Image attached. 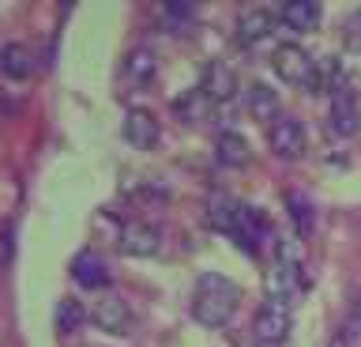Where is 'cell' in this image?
<instances>
[{"label":"cell","instance_id":"cell-16","mask_svg":"<svg viewBox=\"0 0 361 347\" xmlns=\"http://www.w3.org/2000/svg\"><path fill=\"white\" fill-rule=\"evenodd\" d=\"M245 106H248V114H252L256 121H264V125H275V121L282 117V110H279V95L271 91L267 83H252V87H248Z\"/></svg>","mask_w":361,"mask_h":347},{"label":"cell","instance_id":"cell-20","mask_svg":"<svg viewBox=\"0 0 361 347\" xmlns=\"http://www.w3.org/2000/svg\"><path fill=\"white\" fill-rule=\"evenodd\" d=\"M286 208H290V216H293V223H298V230L301 234H309L312 230V204H309V196H301V193H286Z\"/></svg>","mask_w":361,"mask_h":347},{"label":"cell","instance_id":"cell-6","mask_svg":"<svg viewBox=\"0 0 361 347\" xmlns=\"http://www.w3.org/2000/svg\"><path fill=\"white\" fill-rule=\"evenodd\" d=\"M275 72H279V80H286V83H298L305 87L309 83V76H312V57H309V49L298 46V42H282V46L275 49Z\"/></svg>","mask_w":361,"mask_h":347},{"label":"cell","instance_id":"cell-22","mask_svg":"<svg viewBox=\"0 0 361 347\" xmlns=\"http://www.w3.org/2000/svg\"><path fill=\"white\" fill-rule=\"evenodd\" d=\"M237 204H214L211 211H207V227L211 230H222V234H233V227H237Z\"/></svg>","mask_w":361,"mask_h":347},{"label":"cell","instance_id":"cell-11","mask_svg":"<svg viewBox=\"0 0 361 347\" xmlns=\"http://www.w3.org/2000/svg\"><path fill=\"white\" fill-rule=\"evenodd\" d=\"M271 35H275V16L267 8H248V12H241V19H237V42L241 46H259Z\"/></svg>","mask_w":361,"mask_h":347},{"label":"cell","instance_id":"cell-3","mask_svg":"<svg viewBox=\"0 0 361 347\" xmlns=\"http://www.w3.org/2000/svg\"><path fill=\"white\" fill-rule=\"evenodd\" d=\"M87 317H90V324H98V329L109 332V336H128L135 329V310L124 298H117V295L90 302Z\"/></svg>","mask_w":361,"mask_h":347},{"label":"cell","instance_id":"cell-5","mask_svg":"<svg viewBox=\"0 0 361 347\" xmlns=\"http://www.w3.org/2000/svg\"><path fill=\"white\" fill-rule=\"evenodd\" d=\"M361 129V98L343 87L338 95H331V114H327V136L350 140Z\"/></svg>","mask_w":361,"mask_h":347},{"label":"cell","instance_id":"cell-10","mask_svg":"<svg viewBox=\"0 0 361 347\" xmlns=\"http://www.w3.org/2000/svg\"><path fill=\"white\" fill-rule=\"evenodd\" d=\"M124 140L132 143L135 151H151L158 136H162V129H158V117L151 110H128V117H124Z\"/></svg>","mask_w":361,"mask_h":347},{"label":"cell","instance_id":"cell-17","mask_svg":"<svg viewBox=\"0 0 361 347\" xmlns=\"http://www.w3.org/2000/svg\"><path fill=\"white\" fill-rule=\"evenodd\" d=\"M34 72V57L27 46H19V42H8L4 49H0V76H8V80H27Z\"/></svg>","mask_w":361,"mask_h":347},{"label":"cell","instance_id":"cell-14","mask_svg":"<svg viewBox=\"0 0 361 347\" xmlns=\"http://www.w3.org/2000/svg\"><path fill=\"white\" fill-rule=\"evenodd\" d=\"M324 8L316 4V0H286V4H279V19L286 23L290 30H312L316 23H320Z\"/></svg>","mask_w":361,"mask_h":347},{"label":"cell","instance_id":"cell-7","mask_svg":"<svg viewBox=\"0 0 361 347\" xmlns=\"http://www.w3.org/2000/svg\"><path fill=\"white\" fill-rule=\"evenodd\" d=\"M117 249L128 253V257H154L162 249V234H158V227H151V223L132 219L117 230Z\"/></svg>","mask_w":361,"mask_h":347},{"label":"cell","instance_id":"cell-4","mask_svg":"<svg viewBox=\"0 0 361 347\" xmlns=\"http://www.w3.org/2000/svg\"><path fill=\"white\" fill-rule=\"evenodd\" d=\"M267 148L275 151L279 159L293 163V159H301V155H305V148H309V132H305V125L298 117L282 114L275 125L267 129Z\"/></svg>","mask_w":361,"mask_h":347},{"label":"cell","instance_id":"cell-15","mask_svg":"<svg viewBox=\"0 0 361 347\" xmlns=\"http://www.w3.org/2000/svg\"><path fill=\"white\" fill-rule=\"evenodd\" d=\"M173 114H177V121H185V125H203V121H211V114H214V102H211V98L200 91V87H192V91L177 95Z\"/></svg>","mask_w":361,"mask_h":347},{"label":"cell","instance_id":"cell-26","mask_svg":"<svg viewBox=\"0 0 361 347\" xmlns=\"http://www.w3.org/2000/svg\"><path fill=\"white\" fill-rule=\"evenodd\" d=\"M8 110H11V102H8V95H4V91H0V117H4V114H8Z\"/></svg>","mask_w":361,"mask_h":347},{"label":"cell","instance_id":"cell-13","mask_svg":"<svg viewBox=\"0 0 361 347\" xmlns=\"http://www.w3.org/2000/svg\"><path fill=\"white\" fill-rule=\"evenodd\" d=\"M309 87L312 95H338L346 87V72H343V61L338 57H324L312 64V76H309Z\"/></svg>","mask_w":361,"mask_h":347},{"label":"cell","instance_id":"cell-19","mask_svg":"<svg viewBox=\"0 0 361 347\" xmlns=\"http://www.w3.org/2000/svg\"><path fill=\"white\" fill-rule=\"evenodd\" d=\"M154 69H158L154 53H151V49H143V46L128 49V57H124V76H128L132 83H147V80H154Z\"/></svg>","mask_w":361,"mask_h":347},{"label":"cell","instance_id":"cell-2","mask_svg":"<svg viewBox=\"0 0 361 347\" xmlns=\"http://www.w3.org/2000/svg\"><path fill=\"white\" fill-rule=\"evenodd\" d=\"M290 329H293V313H290V302H275L267 298L264 306L256 310L252 317V340L264 343V347H279L290 340Z\"/></svg>","mask_w":361,"mask_h":347},{"label":"cell","instance_id":"cell-18","mask_svg":"<svg viewBox=\"0 0 361 347\" xmlns=\"http://www.w3.org/2000/svg\"><path fill=\"white\" fill-rule=\"evenodd\" d=\"M214 151H219V163L222 166H245L252 159V148H248V140L241 132H222L219 143H214Z\"/></svg>","mask_w":361,"mask_h":347},{"label":"cell","instance_id":"cell-12","mask_svg":"<svg viewBox=\"0 0 361 347\" xmlns=\"http://www.w3.org/2000/svg\"><path fill=\"white\" fill-rule=\"evenodd\" d=\"M72 279L79 287H90V290H98V287H106L109 283V268H106V261L94 253V249H83V253H75L72 257Z\"/></svg>","mask_w":361,"mask_h":347},{"label":"cell","instance_id":"cell-1","mask_svg":"<svg viewBox=\"0 0 361 347\" xmlns=\"http://www.w3.org/2000/svg\"><path fill=\"white\" fill-rule=\"evenodd\" d=\"M237 302H241V287L219 272H207L196 279V290H192V317L203 329H222L230 324Z\"/></svg>","mask_w":361,"mask_h":347},{"label":"cell","instance_id":"cell-21","mask_svg":"<svg viewBox=\"0 0 361 347\" xmlns=\"http://www.w3.org/2000/svg\"><path fill=\"white\" fill-rule=\"evenodd\" d=\"M83 321H87V310L79 306V302L64 298L61 306H56V329H61V332H75Z\"/></svg>","mask_w":361,"mask_h":347},{"label":"cell","instance_id":"cell-25","mask_svg":"<svg viewBox=\"0 0 361 347\" xmlns=\"http://www.w3.org/2000/svg\"><path fill=\"white\" fill-rule=\"evenodd\" d=\"M162 16L166 19H173V23H192V19H196V4H188V0H166L162 4Z\"/></svg>","mask_w":361,"mask_h":347},{"label":"cell","instance_id":"cell-24","mask_svg":"<svg viewBox=\"0 0 361 347\" xmlns=\"http://www.w3.org/2000/svg\"><path fill=\"white\" fill-rule=\"evenodd\" d=\"M343 46L350 53H361V12H350L343 23Z\"/></svg>","mask_w":361,"mask_h":347},{"label":"cell","instance_id":"cell-23","mask_svg":"<svg viewBox=\"0 0 361 347\" xmlns=\"http://www.w3.org/2000/svg\"><path fill=\"white\" fill-rule=\"evenodd\" d=\"M338 340H343L346 347L361 343V302H357V306L346 313V321H343V332H338Z\"/></svg>","mask_w":361,"mask_h":347},{"label":"cell","instance_id":"cell-9","mask_svg":"<svg viewBox=\"0 0 361 347\" xmlns=\"http://www.w3.org/2000/svg\"><path fill=\"white\" fill-rule=\"evenodd\" d=\"M301 287H305V272H301V264H290V261H275L264 279L267 298H275V302H290Z\"/></svg>","mask_w":361,"mask_h":347},{"label":"cell","instance_id":"cell-8","mask_svg":"<svg viewBox=\"0 0 361 347\" xmlns=\"http://www.w3.org/2000/svg\"><path fill=\"white\" fill-rule=\"evenodd\" d=\"M200 91L207 95L214 106H219V102H230L233 91H237L233 69H230L226 61H207V64L200 69Z\"/></svg>","mask_w":361,"mask_h":347}]
</instances>
